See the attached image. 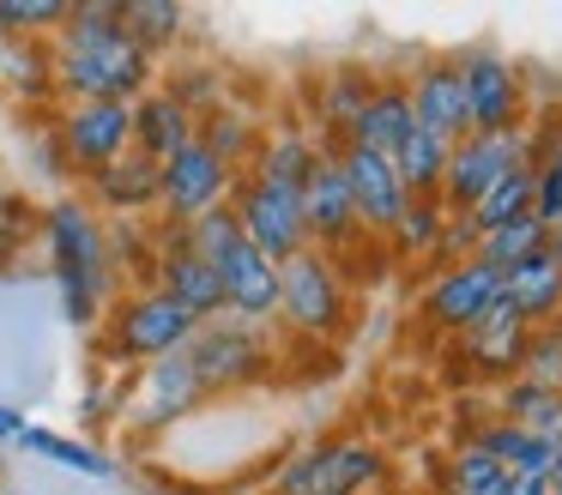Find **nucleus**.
<instances>
[{
  "instance_id": "nucleus-3",
  "label": "nucleus",
  "mask_w": 562,
  "mask_h": 495,
  "mask_svg": "<svg viewBox=\"0 0 562 495\" xmlns=\"http://www.w3.org/2000/svg\"><path fill=\"white\" fill-rule=\"evenodd\" d=\"M49 79L61 103H139L158 85V60L134 36H110L91 48H55L49 43Z\"/></svg>"
},
{
  "instance_id": "nucleus-1",
  "label": "nucleus",
  "mask_w": 562,
  "mask_h": 495,
  "mask_svg": "<svg viewBox=\"0 0 562 495\" xmlns=\"http://www.w3.org/2000/svg\"><path fill=\"white\" fill-rule=\"evenodd\" d=\"M43 254H49V278L61 290V314L79 333H98L103 308L115 302L122 278L110 266V241H103V217L91 212L79 193H61L55 205H43Z\"/></svg>"
},
{
  "instance_id": "nucleus-30",
  "label": "nucleus",
  "mask_w": 562,
  "mask_h": 495,
  "mask_svg": "<svg viewBox=\"0 0 562 495\" xmlns=\"http://www.w3.org/2000/svg\"><path fill=\"white\" fill-rule=\"evenodd\" d=\"M448 151H453V145L436 139V133H424V127H412L400 139V151H393V176L405 181V193H412V200H436V193H441Z\"/></svg>"
},
{
  "instance_id": "nucleus-23",
  "label": "nucleus",
  "mask_w": 562,
  "mask_h": 495,
  "mask_svg": "<svg viewBox=\"0 0 562 495\" xmlns=\"http://www.w3.org/2000/svg\"><path fill=\"white\" fill-rule=\"evenodd\" d=\"M412 127H417V115H412V91H405V79H375V91H369L363 115L351 121L345 145H363V151L393 157Z\"/></svg>"
},
{
  "instance_id": "nucleus-13",
  "label": "nucleus",
  "mask_w": 562,
  "mask_h": 495,
  "mask_svg": "<svg viewBox=\"0 0 562 495\" xmlns=\"http://www.w3.org/2000/svg\"><path fill=\"white\" fill-rule=\"evenodd\" d=\"M303 229H308V248L333 254L339 266L369 241V236H363V224H357L351 188H345L339 164H333L327 151H321V164L308 169V181H303Z\"/></svg>"
},
{
  "instance_id": "nucleus-19",
  "label": "nucleus",
  "mask_w": 562,
  "mask_h": 495,
  "mask_svg": "<svg viewBox=\"0 0 562 495\" xmlns=\"http://www.w3.org/2000/svg\"><path fill=\"white\" fill-rule=\"evenodd\" d=\"M218 284H224V314L255 320V326L279 320V266H272L260 248L236 241V248L218 260Z\"/></svg>"
},
{
  "instance_id": "nucleus-18",
  "label": "nucleus",
  "mask_w": 562,
  "mask_h": 495,
  "mask_svg": "<svg viewBox=\"0 0 562 495\" xmlns=\"http://www.w3.org/2000/svg\"><path fill=\"white\" fill-rule=\"evenodd\" d=\"M79 200H86L98 217L110 212V224H115V217L146 224V217H158V164H151V157H139V151L115 157L110 169L86 176V193H79Z\"/></svg>"
},
{
  "instance_id": "nucleus-12",
  "label": "nucleus",
  "mask_w": 562,
  "mask_h": 495,
  "mask_svg": "<svg viewBox=\"0 0 562 495\" xmlns=\"http://www.w3.org/2000/svg\"><path fill=\"white\" fill-rule=\"evenodd\" d=\"M231 188H236V169L194 139L158 169V217H170V224H194V217L231 205Z\"/></svg>"
},
{
  "instance_id": "nucleus-26",
  "label": "nucleus",
  "mask_w": 562,
  "mask_h": 495,
  "mask_svg": "<svg viewBox=\"0 0 562 495\" xmlns=\"http://www.w3.org/2000/svg\"><path fill=\"white\" fill-rule=\"evenodd\" d=\"M502 302H508L514 314H526L532 326L557 320V314H562V266L538 248L532 260H520L508 278H502Z\"/></svg>"
},
{
  "instance_id": "nucleus-46",
  "label": "nucleus",
  "mask_w": 562,
  "mask_h": 495,
  "mask_svg": "<svg viewBox=\"0 0 562 495\" xmlns=\"http://www.w3.org/2000/svg\"><path fill=\"white\" fill-rule=\"evenodd\" d=\"M436 495H453V490H436Z\"/></svg>"
},
{
  "instance_id": "nucleus-40",
  "label": "nucleus",
  "mask_w": 562,
  "mask_h": 495,
  "mask_svg": "<svg viewBox=\"0 0 562 495\" xmlns=\"http://www.w3.org/2000/svg\"><path fill=\"white\" fill-rule=\"evenodd\" d=\"M236 241H243V229H236L231 205H218V212H206V217H194V224H188V248H194L212 272H218V260L236 248Z\"/></svg>"
},
{
  "instance_id": "nucleus-27",
  "label": "nucleus",
  "mask_w": 562,
  "mask_h": 495,
  "mask_svg": "<svg viewBox=\"0 0 562 495\" xmlns=\"http://www.w3.org/2000/svg\"><path fill=\"white\" fill-rule=\"evenodd\" d=\"M490 405H496V417L520 423L526 435H538V441L562 447V393H550V386H532V381H502L490 386Z\"/></svg>"
},
{
  "instance_id": "nucleus-42",
  "label": "nucleus",
  "mask_w": 562,
  "mask_h": 495,
  "mask_svg": "<svg viewBox=\"0 0 562 495\" xmlns=\"http://www.w3.org/2000/svg\"><path fill=\"white\" fill-rule=\"evenodd\" d=\"M477 241H484V229L472 224V212H448V229H441V248H436V266H460L477 254Z\"/></svg>"
},
{
  "instance_id": "nucleus-21",
  "label": "nucleus",
  "mask_w": 562,
  "mask_h": 495,
  "mask_svg": "<svg viewBox=\"0 0 562 495\" xmlns=\"http://www.w3.org/2000/svg\"><path fill=\"white\" fill-rule=\"evenodd\" d=\"M472 447H484L490 459H496L508 477H526V483H544L550 490V471H557V447L550 441H538V435H526L520 423H508V417H496L490 410L484 423H477L472 435H465Z\"/></svg>"
},
{
  "instance_id": "nucleus-7",
  "label": "nucleus",
  "mask_w": 562,
  "mask_h": 495,
  "mask_svg": "<svg viewBox=\"0 0 562 495\" xmlns=\"http://www.w3.org/2000/svg\"><path fill=\"white\" fill-rule=\"evenodd\" d=\"M231 217L243 229L248 248H260L272 266H284L291 254L308 248V229H303V188H279V181L243 169L231 188Z\"/></svg>"
},
{
  "instance_id": "nucleus-28",
  "label": "nucleus",
  "mask_w": 562,
  "mask_h": 495,
  "mask_svg": "<svg viewBox=\"0 0 562 495\" xmlns=\"http://www.w3.org/2000/svg\"><path fill=\"white\" fill-rule=\"evenodd\" d=\"M188 24H194V12L176 7V0H122V31L134 36L151 60L176 55L182 36H188Z\"/></svg>"
},
{
  "instance_id": "nucleus-44",
  "label": "nucleus",
  "mask_w": 562,
  "mask_h": 495,
  "mask_svg": "<svg viewBox=\"0 0 562 495\" xmlns=\"http://www.w3.org/2000/svg\"><path fill=\"white\" fill-rule=\"evenodd\" d=\"M544 254H550V260L562 266V229H544Z\"/></svg>"
},
{
  "instance_id": "nucleus-20",
  "label": "nucleus",
  "mask_w": 562,
  "mask_h": 495,
  "mask_svg": "<svg viewBox=\"0 0 562 495\" xmlns=\"http://www.w3.org/2000/svg\"><path fill=\"white\" fill-rule=\"evenodd\" d=\"M381 72L357 67V60H345V67H327L315 85V103H308V133H315L321 151H333V145H345V133H351V121L363 115L369 91H375Z\"/></svg>"
},
{
  "instance_id": "nucleus-34",
  "label": "nucleus",
  "mask_w": 562,
  "mask_h": 495,
  "mask_svg": "<svg viewBox=\"0 0 562 495\" xmlns=\"http://www.w3.org/2000/svg\"><path fill=\"white\" fill-rule=\"evenodd\" d=\"M502 483H508V471L472 441H460L448 453V465H441V490H453V495H502Z\"/></svg>"
},
{
  "instance_id": "nucleus-22",
  "label": "nucleus",
  "mask_w": 562,
  "mask_h": 495,
  "mask_svg": "<svg viewBox=\"0 0 562 495\" xmlns=\"http://www.w3.org/2000/svg\"><path fill=\"white\" fill-rule=\"evenodd\" d=\"M194 133H200V121L188 115V109L176 103V97L164 91V85H151V91L134 103V151H139V157H151L158 169L170 164V157L182 151V145H194Z\"/></svg>"
},
{
  "instance_id": "nucleus-14",
  "label": "nucleus",
  "mask_w": 562,
  "mask_h": 495,
  "mask_svg": "<svg viewBox=\"0 0 562 495\" xmlns=\"http://www.w3.org/2000/svg\"><path fill=\"white\" fill-rule=\"evenodd\" d=\"M327 157L339 164L345 188H351V205H357V224H363V236H369V241H381L393 224H400L405 205H412L405 181L393 176V157L363 151V145H333Z\"/></svg>"
},
{
  "instance_id": "nucleus-32",
  "label": "nucleus",
  "mask_w": 562,
  "mask_h": 495,
  "mask_svg": "<svg viewBox=\"0 0 562 495\" xmlns=\"http://www.w3.org/2000/svg\"><path fill=\"white\" fill-rule=\"evenodd\" d=\"M538 248H544V224H538V217H514V224H502V229H484V241H477L472 260L490 266L496 278H508L514 266L532 260Z\"/></svg>"
},
{
  "instance_id": "nucleus-10",
  "label": "nucleus",
  "mask_w": 562,
  "mask_h": 495,
  "mask_svg": "<svg viewBox=\"0 0 562 495\" xmlns=\"http://www.w3.org/2000/svg\"><path fill=\"white\" fill-rule=\"evenodd\" d=\"M502 296V278L477 260L460 266H436L424 272V290H417V320H424L429 338H460L484 320V308Z\"/></svg>"
},
{
  "instance_id": "nucleus-38",
  "label": "nucleus",
  "mask_w": 562,
  "mask_h": 495,
  "mask_svg": "<svg viewBox=\"0 0 562 495\" xmlns=\"http://www.w3.org/2000/svg\"><path fill=\"white\" fill-rule=\"evenodd\" d=\"M37 224H43V212L25 200V193H13V188H0V272L19 260V254L31 248V236H37Z\"/></svg>"
},
{
  "instance_id": "nucleus-2",
  "label": "nucleus",
  "mask_w": 562,
  "mask_h": 495,
  "mask_svg": "<svg viewBox=\"0 0 562 495\" xmlns=\"http://www.w3.org/2000/svg\"><path fill=\"white\" fill-rule=\"evenodd\" d=\"M194 326H200L194 314H182L158 284H134V290H115V302L103 308L91 345H98V362H103V369L139 374V369H151V362L188 350Z\"/></svg>"
},
{
  "instance_id": "nucleus-17",
  "label": "nucleus",
  "mask_w": 562,
  "mask_h": 495,
  "mask_svg": "<svg viewBox=\"0 0 562 495\" xmlns=\"http://www.w3.org/2000/svg\"><path fill=\"white\" fill-rule=\"evenodd\" d=\"M405 91H412V115L424 133H436V139L460 145L465 133H472V115H465V85H460V67H453V55H436L424 60V67L405 79Z\"/></svg>"
},
{
  "instance_id": "nucleus-29",
  "label": "nucleus",
  "mask_w": 562,
  "mask_h": 495,
  "mask_svg": "<svg viewBox=\"0 0 562 495\" xmlns=\"http://www.w3.org/2000/svg\"><path fill=\"white\" fill-rule=\"evenodd\" d=\"M13 447H25V453L49 459V465L74 471V477H91V483L115 477V459L103 453V447H91V441H74V435H55V429H37V423H25V435H19Z\"/></svg>"
},
{
  "instance_id": "nucleus-11",
  "label": "nucleus",
  "mask_w": 562,
  "mask_h": 495,
  "mask_svg": "<svg viewBox=\"0 0 562 495\" xmlns=\"http://www.w3.org/2000/svg\"><path fill=\"white\" fill-rule=\"evenodd\" d=\"M514 169H532V151H526V127L520 133H465L448 151V169H441V193L436 200L448 212H472L477 193L496 188Z\"/></svg>"
},
{
  "instance_id": "nucleus-24",
  "label": "nucleus",
  "mask_w": 562,
  "mask_h": 495,
  "mask_svg": "<svg viewBox=\"0 0 562 495\" xmlns=\"http://www.w3.org/2000/svg\"><path fill=\"white\" fill-rule=\"evenodd\" d=\"M321 164V145L303 121H279V127H260V145H255V176L279 181V188H303L308 169Z\"/></svg>"
},
{
  "instance_id": "nucleus-39",
  "label": "nucleus",
  "mask_w": 562,
  "mask_h": 495,
  "mask_svg": "<svg viewBox=\"0 0 562 495\" xmlns=\"http://www.w3.org/2000/svg\"><path fill=\"white\" fill-rule=\"evenodd\" d=\"M127 398H134V374H98V381L86 386V398H79V423H86V429H103V423H115L127 410Z\"/></svg>"
},
{
  "instance_id": "nucleus-33",
  "label": "nucleus",
  "mask_w": 562,
  "mask_h": 495,
  "mask_svg": "<svg viewBox=\"0 0 562 495\" xmlns=\"http://www.w3.org/2000/svg\"><path fill=\"white\" fill-rule=\"evenodd\" d=\"M67 19V0H0V43H49Z\"/></svg>"
},
{
  "instance_id": "nucleus-47",
  "label": "nucleus",
  "mask_w": 562,
  "mask_h": 495,
  "mask_svg": "<svg viewBox=\"0 0 562 495\" xmlns=\"http://www.w3.org/2000/svg\"><path fill=\"white\" fill-rule=\"evenodd\" d=\"M550 495H562V490H550Z\"/></svg>"
},
{
  "instance_id": "nucleus-15",
  "label": "nucleus",
  "mask_w": 562,
  "mask_h": 495,
  "mask_svg": "<svg viewBox=\"0 0 562 495\" xmlns=\"http://www.w3.org/2000/svg\"><path fill=\"white\" fill-rule=\"evenodd\" d=\"M526 338H532V320H526V314H514L508 302L496 296L472 333L453 338V350H460V362H465V381H477V386L514 381V374H520V362H526Z\"/></svg>"
},
{
  "instance_id": "nucleus-16",
  "label": "nucleus",
  "mask_w": 562,
  "mask_h": 495,
  "mask_svg": "<svg viewBox=\"0 0 562 495\" xmlns=\"http://www.w3.org/2000/svg\"><path fill=\"white\" fill-rule=\"evenodd\" d=\"M206 405V386L194 381V369H188V357L176 350V357L151 362V369L134 374V398H127V410H134V429L158 435V429H176L182 417H194V410Z\"/></svg>"
},
{
  "instance_id": "nucleus-9",
  "label": "nucleus",
  "mask_w": 562,
  "mask_h": 495,
  "mask_svg": "<svg viewBox=\"0 0 562 495\" xmlns=\"http://www.w3.org/2000/svg\"><path fill=\"white\" fill-rule=\"evenodd\" d=\"M49 139L61 151L67 176L86 181L134 151V103H61L49 121Z\"/></svg>"
},
{
  "instance_id": "nucleus-25",
  "label": "nucleus",
  "mask_w": 562,
  "mask_h": 495,
  "mask_svg": "<svg viewBox=\"0 0 562 495\" xmlns=\"http://www.w3.org/2000/svg\"><path fill=\"white\" fill-rule=\"evenodd\" d=\"M441 229H448V205L441 200H412L400 212V224L381 236V248L393 254V266H412V272H436V248Z\"/></svg>"
},
{
  "instance_id": "nucleus-31",
  "label": "nucleus",
  "mask_w": 562,
  "mask_h": 495,
  "mask_svg": "<svg viewBox=\"0 0 562 495\" xmlns=\"http://www.w3.org/2000/svg\"><path fill=\"white\" fill-rule=\"evenodd\" d=\"M200 145H206L212 157H224V164L243 176L248 164H255V145H260V127H255V115L248 109H236V103H218L212 115H200V133H194Z\"/></svg>"
},
{
  "instance_id": "nucleus-8",
  "label": "nucleus",
  "mask_w": 562,
  "mask_h": 495,
  "mask_svg": "<svg viewBox=\"0 0 562 495\" xmlns=\"http://www.w3.org/2000/svg\"><path fill=\"white\" fill-rule=\"evenodd\" d=\"M465 85V115H472V133H520L532 121V91H526V72L514 67L502 48L472 43L465 55H453Z\"/></svg>"
},
{
  "instance_id": "nucleus-35",
  "label": "nucleus",
  "mask_w": 562,
  "mask_h": 495,
  "mask_svg": "<svg viewBox=\"0 0 562 495\" xmlns=\"http://www.w3.org/2000/svg\"><path fill=\"white\" fill-rule=\"evenodd\" d=\"M514 217H532V169L502 176L496 188H484V193H477V205H472V224L477 229H502V224H514Z\"/></svg>"
},
{
  "instance_id": "nucleus-41",
  "label": "nucleus",
  "mask_w": 562,
  "mask_h": 495,
  "mask_svg": "<svg viewBox=\"0 0 562 495\" xmlns=\"http://www.w3.org/2000/svg\"><path fill=\"white\" fill-rule=\"evenodd\" d=\"M532 217L544 229H562V145H550L532 164Z\"/></svg>"
},
{
  "instance_id": "nucleus-43",
  "label": "nucleus",
  "mask_w": 562,
  "mask_h": 495,
  "mask_svg": "<svg viewBox=\"0 0 562 495\" xmlns=\"http://www.w3.org/2000/svg\"><path fill=\"white\" fill-rule=\"evenodd\" d=\"M502 495H550V490H544V483H526V477H508V483H502Z\"/></svg>"
},
{
  "instance_id": "nucleus-37",
  "label": "nucleus",
  "mask_w": 562,
  "mask_h": 495,
  "mask_svg": "<svg viewBox=\"0 0 562 495\" xmlns=\"http://www.w3.org/2000/svg\"><path fill=\"white\" fill-rule=\"evenodd\" d=\"M520 381L562 393V314H557V320H544V326H532V338H526V362H520Z\"/></svg>"
},
{
  "instance_id": "nucleus-45",
  "label": "nucleus",
  "mask_w": 562,
  "mask_h": 495,
  "mask_svg": "<svg viewBox=\"0 0 562 495\" xmlns=\"http://www.w3.org/2000/svg\"><path fill=\"white\" fill-rule=\"evenodd\" d=\"M550 490H562V447H557V471H550Z\"/></svg>"
},
{
  "instance_id": "nucleus-36",
  "label": "nucleus",
  "mask_w": 562,
  "mask_h": 495,
  "mask_svg": "<svg viewBox=\"0 0 562 495\" xmlns=\"http://www.w3.org/2000/svg\"><path fill=\"white\" fill-rule=\"evenodd\" d=\"M164 91L176 97V103L188 109V115H212V109L224 103V91H218V67H206V60H188V67H170V79H158Z\"/></svg>"
},
{
  "instance_id": "nucleus-5",
  "label": "nucleus",
  "mask_w": 562,
  "mask_h": 495,
  "mask_svg": "<svg viewBox=\"0 0 562 495\" xmlns=\"http://www.w3.org/2000/svg\"><path fill=\"white\" fill-rule=\"evenodd\" d=\"M182 357H188V369H194V381L206 386V398L248 393V386H260L272 369H279L272 326L236 320V314H218V320L194 326V338H188Z\"/></svg>"
},
{
  "instance_id": "nucleus-4",
  "label": "nucleus",
  "mask_w": 562,
  "mask_h": 495,
  "mask_svg": "<svg viewBox=\"0 0 562 495\" xmlns=\"http://www.w3.org/2000/svg\"><path fill=\"white\" fill-rule=\"evenodd\" d=\"M279 320L303 345H333L351 326V278L333 254L303 248L279 266Z\"/></svg>"
},
{
  "instance_id": "nucleus-6",
  "label": "nucleus",
  "mask_w": 562,
  "mask_h": 495,
  "mask_svg": "<svg viewBox=\"0 0 562 495\" xmlns=\"http://www.w3.org/2000/svg\"><path fill=\"white\" fill-rule=\"evenodd\" d=\"M387 477V453L369 435L308 441L267 477V495H369Z\"/></svg>"
}]
</instances>
